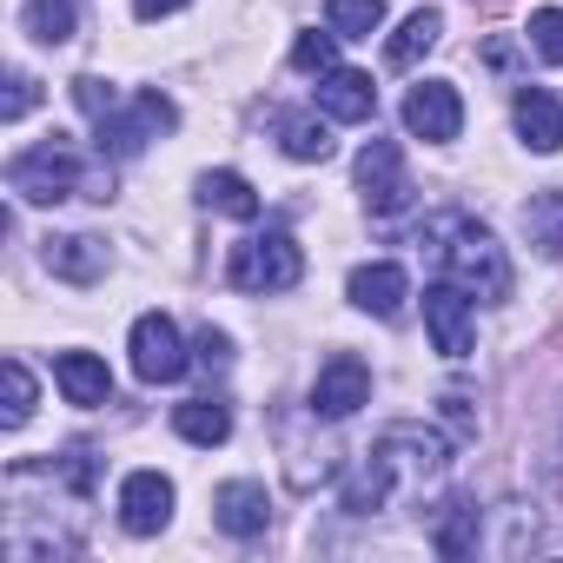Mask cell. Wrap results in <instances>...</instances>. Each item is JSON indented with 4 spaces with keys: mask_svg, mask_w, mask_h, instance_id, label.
Returning a JSON list of instances; mask_svg holds the SVG:
<instances>
[{
    "mask_svg": "<svg viewBox=\"0 0 563 563\" xmlns=\"http://www.w3.org/2000/svg\"><path fill=\"white\" fill-rule=\"evenodd\" d=\"M74 100H80V113H87V120H107V113L120 107V93H113L107 80H93V74H80V80H74Z\"/></svg>",
    "mask_w": 563,
    "mask_h": 563,
    "instance_id": "cell-30",
    "label": "cell"
},
{
    "mask_svg": "<svg viewBox=\"0 0 563 563\" xmlns=\"http://www.w3.org/2000/svg\"><path fill=\"white\" fill-rule=\"evenodd\" d=\"M41 258H47L54 278H67V286H93V278H107V265H113L107 239H93V232H54Z\"/></svg>",
    "mask_w": 563,
    "mask_h": 563,
    "instance_id": "cell-13",
    "label": "cell"
},
{
    "mask_svg": "<svg viewBox=\"0 0 563 563\" xmlns=\"http://www.w3.org/2000/svg\"><path fill=\"white\" fill-rule=\"evenodd\" d=\"M405 133H411V140H431V146L457 140V133H464V100H457V87H451V80H418V87L405 93Z\"/></svg>",
    "mask_w": 563,
    "mask_h": 563,
    "instance_id": "cell-8",
    "label": "cell"
},
{
    "mask_svg": "<svg viewBox=\"0 0 563 563\" xmlns=\"http://www.w3.org/2000/svg\"><path fill=\"white\" fill-rule=\"evenodd\" d=\"M292 67L299 74H332L339 67V34L325 27V34H299L292 41Z\"/></svg>",
    "mask_w": 563,
    "mask_h": 563,
    "instance_id": "cell-28",
    "label": "cell"
},
{
    "mask_svg": "<svg viewBox=\"0 0 563 563\" xmlns=\"http://www.w3.org/2000/svg\"><path fill=\"white\" fill-rule=\"evenodd\" d=\"M319 113L339 120V126L372 120V113H378V87H372V74H358V67H332V74H319Z\"/></svg>",
    "mask_w": 563,
    "mask_h": 563,
    "instance_id": "cell-14",
    "label": "cell"
},
{
    "mask_svg": "<svg viewBox=\"0 0 563 563\" xmlns=\"http://www.w3.org/2000/svg\"><path fill=\"white\" fill-rule=\"evenodd\" d=\"M523 239L543 252V258H563V192H530L523 199Z\"/></svg>",
    "mask_w": 563,
    "mask_h": 563,
    "instance_id": "cell-20",
    "label": "cell"
},
{
    "mask_svg": "<svg viewBox=\"0 0 563 563\" xmlns=\"http://www.w3.org/2000/svg\"><path fill=\"white\" fill-rule=\"evenodd\" d=\"M212 523H219L225 537H258V530L272 523V497H265V484H252V477L219 484V497H212Z\"/></svg>",
    "mask_w": 563,
    "mask_h": 563,
    "instance_id": "cell-15",
    "label": "cell"
},
{
    "mask_svg": "<svg viewBox=\"0 0 563 563\" xmlns=\"http://www.w3.org/2000/svg\"><path fill=\"white\" fill-rule=\"evenodd\" d=\"M192 365H199V372H225V365H232V339L206 325V332L192 339Z\"/></svg>",
    "mask_w": 563,
    "mask_h": 563,
    "instance_id": "cell-32",
    "label": "cell"
},
{
    "mask_svg": "<svg viewBox=\"0 0 563 563\" xmlns=\"http://www.w3.org/2000/svg\"><path fill=\"white\" fill-rule=\"evenodd\" d=\"M126 352H133V378H140V385H173V378L192 365V352H186V339H179V325H173L166 312H140Z\"/></svg>",
    "mask_w": 563,
    "mask_h": 563,
    "instance_id": "cell-5",
    "label": "cell"
},
{
    "mask_svg": "<svg viewBox=\"0 0 563 563\" xmlns=\"http://www.w3.org/2000/svg\"><path fill=\"white\" fill-rule=\"evenodd\" d=\"M21 27H27L41 47H60V41H74V0H27Z\"/></svg>",
    "mask_w": 563,
    "mask_h": 563,
    "instance_id": "cell-26",
    "label": "cell"
},
{
    "mask_svg": "<svg viewBox=\"0 0 563 563\" xmlns=\"http://www.w3.org/2000/svg\"><path fill=\"white\" fill-rule=\"evenodd\" d=\"M179 8H186V0H133L140 21H166V14H179Z\"/></svg>",
    "mask_w": 563,
    "mask_h": 563,
    "instance_id": "cell-34",
    "label": "cell"
},
{
    "mask_svg": "<svg viewBox=\"0 0 563 563\" xmlns=\"http://www.w3.org/2000/svg\"><path fill=\"white\" fill-rule=\"evenodd\" d=\"M199 206H212V212H225V219H258V192H252V179H239V173H206L199 179Z\"/></svg>",
    "mask_w": 563,
    "mask_h": 563,
    "instance_id": "cell-22",
    "label": "cell"
},
{
    "mask_svg": "<svg viewBox=\"0 0 563 563\" xmlns=\"http://www.w3.org/2000/svg\"><path fill=\"white\" fill-rule=\"evenodd\" d=\"M34 100H41V87H34V74H8V100H0V120H27L34 113Z\"/></svg>",
    "mask_w": 563,
    "mask_h": 563,
    "instance_id": "cell-31",
    "label": "cell"
},
{
    "mask_svg": "<svg viewBox=\"0 0 563 563\" xmlns=\"http://www.w3.org/2000/svg\"><path fill=\"white\" fill-rule=\"evenodd\" d=\"M424 332L444 358H471V292L464 286H424Z\"/></svg>",
    "mask_w": 563,
    "mask_h": 563,
    "instance_id": "cell-10",
    "label": "cell"
},
{
    "mask_svg": "<svg viewBox=\"0 0 563 563\" xmlns=\"http://www.w3.org/2000/svg\"><path fill=\"white\" fill-rule=\"evenodd\" d=\"M438 405H444V418H451V431H457V438H477V411H471V398H464V391H444Z\"/></svg>",
    "mask_w": 563,
    "mask_h": 563,
    "instance_id": "cell-33",
    "label": "cell"
},
{
    "mask_svg": "<svg viewBox=\"0 0 563 563\" xmlns=\"http://www.w3.org/2000/svg\"><path fill=\"white\" fill-rule=\"evenodd\" d=\"M372 457H385L391 477H438L451 464V438H438L424 424H385L378 444H372Z\"/></svg>",
    "mask_w": 563,
    "mask_h": 563,
    "instance_id": "cell-7",
    "label": "cell"
},
{
    "mask_svg": "<svg viewBox=\"0 0 563 563\" xmlns=\"http://www.w3.org/2000/svg\"><path fill=\"white\" fill-rule=\"evenodd\" d=\"M438 252H444L451 286H464L477 306H504L510 299V258H504V245L477 219H457L451 212V245H438Z\"/></svg>",
    "mask_w": 563,
    "mask_h": 563,
    "instance_id": "cell-2",
    "label": "cell"
},
{
    "mask_svg": "<svg viewBox=\"0 0 563 563\" xmlns=\"http://www.w3.org/2000/svg\"><path fill=\"white\" fill-rule=\"evenodd\" d=\"M299 272H306V252H299V239L286 225H265V232L239 239L232 258H225V278L239 292H292Z\"/></svg>",
    "mask_w": 563,
    "mask_h": 563,
    "instance_id": "cell-3",
    "label": "cell"
},
{
    "mask_svg": "<svg viewBox=\"0 0 563 563\" xmlns=\"http://www.w3.org/2000/svg\"><path fill=\"white\" fill-rule=\"evenodd\" d=\"M358 192H365V206H372L378 219H391V212H405V206H411L405 153H398L391 140H372V146L358 153Z\"/></svg>",
    "mask_w": 563,
    "mask_h": 563,
    "instance_id": "cell-9",
    "label": "cell"
},
{
    "mask_svg": "<svg viewBox=\"0 0 563 563\" xmlns=\"http://www.w3.org/2000/svg\"><path fill=\"white\" fill-rule=\"evenodd\" d=\"M530 47L563 67V8H537V14H530Z\"/></svg>",
    "mask_w": 563,
    "mask_h": 563,
    "instance_id": "cell-29",
    "label": "cell"
},
{
    "mask_svg": "<svg viewBox=\"0 0 563 563\" xmlns=\"http://www.w3.org/2000/svg\"><path fill=\"white\" fill-rule=\"evenodd\" d=\"M54 385H60L67 405H80V411H100V405L113 398V372H107L93 352H60V358H54Z\"/></svg>",
    "mask_w": 563,
    "mask_h": 563,
    "instance_id": "cell-16",
    "label": "cell"
},
{
    "mask_svg": "<svg viewBox=\"0 0 563 563\" xmlns=\"http://www.w3.org/2000/svg\"><path fill=\"white\" fill-rule=\"evenodd\" d=\"M358 405H372V365H365L358 352H332V358L319 365V378H312V418L339 424V418H352Z\"/></svg>",
    "mask_w": 563,
    "mask_h": 563,
    "instance_id": "cell-6",
    "label": "cell"
},
{
    "mask_svg": "<svg viewBox=\"0 0 563 563\" xmlns=\"http://www.w3.org/2000/svg\"><path fill=\"white\" fill-rule=\"evenodd\" d=\"M8 192L27 199V206H60V199H93V179H87V159L74 153V140H41L27 153L8 159Z\"/></svg>",
    "mask_w": 563,
    "mask_h": 563,
    "instance_id": "cell-1",
    "label": "cell"
},
{
    "mask_svg": "<svg viewBox=\"0 0 563 563\" xmlns=\"http://www.w3.org/2000/svg\"><path fill=\"white\" fill-rule=\"evenodd\" d=\"M510 120H517V140H523L530 153H556V146H563V107H556V93L523 87L517 107H510Z\"/></svg>",
    "mask_w": 563,
    "mask_h": 563,
    "instance_id": "cell-17",
    "label": "cell"
},
{
    "mask_svg": "<svg viewBox=\"0 0 563 563\" xmlns=\"http://www.w3.org/2000/svg\"><path fill=\"white\" fill-rule=\"evenodd\" d=\"M0 385H8V405H0V424H8V431H21V424L34 418V372H27L21 358H8V365H0Z\"/></svg>",
    "mask_w": 563,
    "mask_h": 563,
    "instance_id": "cell-27",
    "label": "cell"
},
{
    "mask_svg": "<svg viewBox=\"0 0 563 563\" xmlns=\"http://www.w3.org/2000/svg\"><path fill=\"white\" fill-rule=\"evenodd\" d=\"M391 484H398V477H391V464H385V457H365V464L352 471V484H345V497H339V504H345L352 517H372V510H385Z\"/></svg>",
    "mask_w": 563,
    "mask_h": 563,
    "instance_id": "cell-24",
    "label": "cell"
},
{
    "mask_svg": "<svg viewBox=\"0 0 563 563\" xmlns=\"http://www.w3.org/2000/svg\"><path fill=\"white\" fill-rule=\"evenodd\" d=\"M477 504L471 497H451V504H438V523H431V550L438 556H471L477 550Z\"/></svg>",
    "mask_w": 563,
    "mask_h": 563,
    "instance_id": "cell-19",
    "label": "cell"
},
{
    "mask_svg": "<svg viewBox=\"0 0 563 563\" xmlns=\"http://www.w3.org/2000/svg\"><path fill=\"white\" fill-rule=\"evenodd\" d=\"M438 41H444V14H438V8H418V14H411L398 34H391L385 60H391V67H418V60H424Z\"/></svg>",
    "mask_w": 563,
    "mask_h": 563,
    "instance_id": "cell-21",
    "label": "cell"
},
{
    "mask_svg": "<svg viewBox=\"0 0 563 563\" xmlns=\"http://www.w3.org/2000/svg\"><path fill=\"white\" fill-rule=\"evenodd\" d=\"M173 431L186 438V444H225L232 438V405H219V398H186L179 411H173Z\"/></svg>",
    "mask_w": 563,
    "mask_h": 563,
    "instance_id": "cell-18",
    "label": "cell"
},
{
    "mask_svg": "<svg viewBox=\"0 0 563 563\" xmlns=\"http://www.w3.org/2000/svg\"><path fill=\"white\" fill-rule=\"evenodd\" d=\"M120 523H126L133 537H159V530L173 523V477L133 471V477L120 484Z\"/></svg>",
    "mask_w": 563,
    "mask_h": 563,
    "instance_id": "cell-11",
    "label": "cell"
},
{
    "mask_svg": "<svg viewBox=\"0 0 563 563\" xmlns=\"http://www.w3.org/2000/svg\"><path fill=\"white\" fill-rule=\"evenodd\" d=\"M325 27L339 41H372L385 27V0H325Z\"/></svg>",
    "mask_w": 563,
    "mask_h": 563,
    "instance_id": "cell-25",
    "label": "cell"
},
{
    "mask_svg": "<svg viewBox=\"0 0 563 563\" xmlns=\"http://www.w3.org/2000/svg\"><path fill=\"white\" fill-rule=\"evenodd\" d=\"M278 146L292 159H332V120L325 113H286L278 120Z\"/></svg>",
    "mask_w": 563,
    "mask_h": 563,
    "instance_id": "cell-23",
    "label": "cell"
},
{
    "mask_svg": "<svg viewBox=\"0 0 563 563\" xmlns=\"http://www.w3.org/2000/svg\"><path fill=\"white\" fill-rule=\"evenodd\" d=\"M173 100L166 93H140L133 107H113L107 120H93V146H100V159H133V153H146L159 133H173Z\"/></svg>",
    "mask_w": 563,
    "mask_h": 563,
    "instance_id": "cell-4",
    "label": "cell"
},
{
    "mask_svg": "<svg viewBox=\"0 0 563 563\" xmlns=\"http://www.w3.org/2000/svg\"><path fill=\"white\" fill-rule=\"evenodd\" d=\"M345 299H352L358 312H372V319H398L405 299H411V278H405V265L378 258V265H358V272L345 278Z\"/></svg>",
    "mask_w": 563,
    "mask_h": 563,
    "instance_id": "cell-12",
    "label": "cell"
}]
</instances>
